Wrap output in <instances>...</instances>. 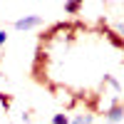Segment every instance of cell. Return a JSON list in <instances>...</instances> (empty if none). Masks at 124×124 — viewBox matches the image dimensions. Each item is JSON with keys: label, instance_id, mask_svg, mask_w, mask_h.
<instances>
[{"label": "cell", "instance_id": "1", "mask_svg": "<svg viewBox=\"0 0 124 124\" xmlns=\"http://www.w3.org/2000/svg\"><path fill=\"white\" fill-rule=\"evenodd\" d=\"M42 20H40L37 15H27V17H20L17 23H15V27L17 30H32V27H37Z\"/></svg>", "mask_w": 124, "mask_h": 124}, {"label": "cell", "instance_id": "2", "mask_svg": "<svg viewBox=\"0 0 124 124\" xmlns=\"http://www.w3.org/2000/svg\"><path fill=\"white\" fill-rule=\"evenodd\" d=\"M122 117H124V107H114V109H109L107 114H104V119H107L109 124H117V122H122Z\"/></svg>", "mask_w": 124, "mask_h": 124}, {"label": "cell", "instance_id": "3", "mask_svg": "<svg viewBox=\"0 0 124 124\" xmlns=\"http://www.w3.org/2000/svg\"><path fill=\"white\" fill-rule=\"evenodd\" d=\"M92 114H87V112H79V114H75V117H70V124H92Z\"/></svg>", "mask_w": 124, "mask_h": 124}, {"label": "cell", "instance_id": "4", "mask_svg": "<svg viewBox=\"0 0 124 124\" xmlns=\"http://www.w3.org/2000/svg\"><path fill=\"white\" fill-rule=\"evenodd\" d=\"M50 124H70V114H65V112H57V114H52Z\"/></svg>", "mask_w": 124, "mask_h": 124}, {"label": "cell", "instance_id": "5", "mask_svg": "<svg viewBox=\"0 0 124 124\" xmlns=\"http://www.w3.org/2000/svg\"><path fill=\"white\" fill-rule=\"evenodd\" d=\"M65 10H70V13H75V10H79V3H67Z\"/></svg>", "mask_w": 124, "mask_h": 124}, {"label": "cell", "instance_id": "6", "mask_svg": "<svg viewBox=\"0 0 124 124\" xmlns=\"http://www.w3.org/2000/svg\"><path fill=\"white\" fill-rule=\"evenodd\" d=\"M8 42V32H5V30H0V45H5Z\"/></svg>", "mask_w": 124, "mask_h": 124}, {"label": "cell", "instance_id": "7", "mask_svg": "<svg viewBox=\"0 0 124 124\" xmlns=\"http://www.w3.org/2000/svg\"><path fill=\"white\" fill-rule=\"evenodd\" d=\"M119 32H122V37H124V23H119Z\"/></svg>", "mask_w": 124, "mask_h": 124}]
</instances>
